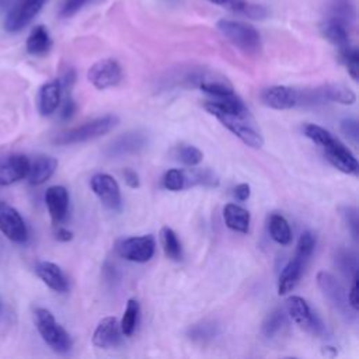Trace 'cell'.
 <instances>
[{
    "label": "cell",
    "mask_w": 359,
    "mask_h": 359,
    "mask_svg": "<svg viewBox=\"0 0 359 359\" xmlns=\"http://www.w3.org/2000/svg\"><path fill=\"white\" fill-rule=\"evenodd\" d=\"M160 243L163 245V250H164V254L167 255V258H170L172 261H180L182 258L181 243H180L175 231L172 229H170L168 226L161 227Z\"/></svg>",
    "instance_id": "83f0119b"
},
{
    "label": "cell",
    "mask_w": 359,
    "mask_h": 359,
    "mask_svg": "<svg viewBox=\"0 0 359 359\" xmlns=\"http://www.w3.org/2000/svg\"><path fill=\"white\" fill-rule=\"evenodd\" d=\"M209 1L219 4L222 7H226V8L231 10L233 13L244 14V15H247L250 18H255V20H261L266 15V10L262 6L252 4L245 0H209Z\"/></svg>",
    "instance_id": "484cf974"
},
{
    "label": "cell",
    "mask_w": 359,
    "mask_h": 359,
    "mask_svg": "<svg viewBox=\"0 0 359 359\" xmlns=\"http://www.w3.org/2000/svg\"><path fill=\"white\" fill-rule=\"evenodd\" d=\"M327 8V17L338 20L346 25H349L355 18V7L352 0H330Z\"/></svg>",
    "instance_id": "f1b7e54d"
},
{
    "label": "cell",
    "mask_w": 359,
    "mask_h": 359,
    "mask_svg": "<svg viewBox=\"0 0 359 359\" xmlns=\"http://www.w3.org/2000/svg\"><path fill=\"white\" fill-rule=\"evenodd\" d=\"M327 160L339 171L345 174L356 175L359 171V164L351 150L344 146L338 139H332L327 146L323 147Z\"/></svg>",
    "instance_id": "7c38bea8"
},
{
    "label": "cell",
    "mask_w": 359,
    "mask_h": 359,
    "mask_svg": "<svg viewBox=\"0 0 359 359\" xmlns=\"http://www.w3.org/2000/svg\"><path fill=\"white\" fill-rule=\"evenodd\" d=\"M339 59L345 65L351 77L356 81L358 80V70H359V52H358V49L355 46H352L351 43L344 46V48H339Z\"/></svg>",
    "instance_id": "d6a6232c"
},
{
    "label": "cell",
    "mask_w": 359,
    "mask_h": 359,
    "mask_svg": "<svg viewBox=\"0 0 359 359\" xmlns=\"http://www.w3.org/2000/svg\"><path fill=\"white\" fill-rule=\"evenodd\" d=\"M139 303L137 300L135 299H129L128 300V304H126V309H125V313H123V317H122V321H121V332L126 337L132 335L135 328H136V324H137V318H139Z\"/></svg>",
    "instance_id": "1f68e13d"
},
{
    "label": "cell",
    "mask_w": 359,
    "mask_h": 359,
    "mask_svg": "<svg viewBox=\"0 0 359 359\" xmlns=\"http://www.w3.org/2000/svg\"><path fill=\"white\" fill-rule=\"evenodd\" d=\"M123 180L129 188H139L140 187V180L136 171L132 168H125L123 170Z\"/></svg>",
    "instance_id": "ee69618b"
},
{
    "label": "cell",
    "mask_w": 359,
    "mask_h": 359,
    "mask_svg": "<svg viewBox=\"0 0 359 359\" xmlns=\"http://www.w3.org/2000/svg\"><path fill=\"white\" fill-rule=\"evenodd\" d=\"M45 203L55 224L62 223L67 216L69 192L62 185H53L45 192Z\"/></svg>",
    "instance_id": "9a60e30c"
},
{
    "label": "cell",
    "mask_w": 359,
    "mask_h": 359,
    "mask_svg": "<svg viewBox=\"0 0 359 359\" xmlns=\"http://www.w3.org/2000/svg\"><path fill=\"white\" fill-rule=\"evenodd\" d=\"M338 262H339V266L342 271H348L352 273V276L355 273H358V264H356V258L352 252L349 251H341L338 254Z\"/></svg>",
    "instance_id": "60d3db41"
},
{
    "label": "cell",
    "mask_w": 359,
    "mask_h": 359,
    "mask_svg": "<svg viewBox=\"0 0 359 359\" xmlns=\"http://www.w3.org/2000/svg\"><path fill=\"white\" fill-rule=\"evenodd\" d=\"M0 231L14 243H24L28 231L22 216L17 209L0 201Z\"/></svg>",
    "instance_id": "8fae6325"
},
{
    "label": "cell",
    "mask_w": 359,
    "mask_h": 359,
    "mask_svg": "<svg viewBox=\"0 0 359 359\" xmlns=\"http://www.w3.org/2000/svg\"><path fill=\"white\" fill-rule=\"evenodd\" d=\"M286 311L289 317L304 331L314 334L324 332V327L320 320L311 313L307 302L300 296H290L286 299Z\"/></svg>",
    "instance_id": "9c48e42d"
},
{
    "label": "cell",
    "mask_w": 359,
    "mask_h": 359,
    "mask_svg": "<svg viewBox=\"0 0 359 359\" xmlns=\"http://www.w3.org/2000/svg\"><path fill=\"white\" fill-rule=\"evenodd\" d=\"M62 84L60 80H52L45 83L41 88H39V94H38V109L41 112V115H50L53 114L59 104H60V98H62Z\"/></svg>",
    "instance_id": "d6986e66"
},
{
    "label": "cell",
    "mask_w": 359,
    "mask_h": 359,
    "mask_svg": "<svg viewBox=\"0 0 359 359\" xmlns=\"http://www.w3.org/2000/svg\"><path fill=\"white\" fill-rule=\"evenodd\" d=\"M261 101L273 109H290L299 104V91L287 86H272L261 93Z\"/></svg>",
    "instance_id": "5bb4252c"
},
{
    "label": "cell",
    "mask_w": 359,
    "mask_h": 359,
    "mask_svg": "<svg viewBox=\"0 0 359 359\" xmlns=\"http://www.w3.org/2000/svg\"><path fill=\"white\" fill-rule=\"evenodd\" d=\"M76 102L70 98V97H67L66 100H65V102H63V105H62V112H60V116H62V119H69V118H72L73 115H74V112H76Z\"/></svg>",
    "instance_id": "f6af8a7d"
},
{
    "label": "cell",
    "mask_w": 359,
    "mask_h": 359,
    "mask_svg": "<svg viewBox=\"0 0 359 359\" xmlns=\"http://www.w3.org/2000/svg\"><path fill=\"white\" fill-rule=\"evenodd\" d=\"M56 168L57 160L55 157L41 154L36 156L34 160H29V167L25 178H28V182L31 185H41L53 175Z\"/></svg>",
    "instance_id": "ac0fdd59"
},
{
    "label": "cell",
    "mask_w": 359,
    "mask_h": 359,
    "mask_svg": "<svg viewBox=\"0 0 359 359\" xmlns=\"http://www.w3.org/2000/svg\"><path fill=\"white\" fill-rule=\"evenodd\" d=\"M316 245V238L314 234L311 231H303L299 237L297 241V248H296V254L294 257L299 258L302 262H307V259L310 258L313 250Z\"/></svg>",
    "instance_id": "e575fe53"
},
{
    "label": "cell",
    "mask_w": 359,
    "mask_h": 359,
    "mask_svg": "<svg viewBox=\"0 0 359 359\" xmlns=\"http://www.w3.org/2000/svg\"><path fill=\"white\" fill-rule=\"evenodd\" d=\"M304 262H302L299 258L293 257L282 269L280 275H279V280H278V293L280 296L292 292L294 289V286L297 285L303 268H304Z\"/></svg>",
    "instance_id": "44dd1931"
},
{
    "label": "cell",
    "mask_w": 359,
    "mask_h": 359,
    "mask_svg": "<svg viewBox=\"0 0 359 359\" xmlns=\"http://www.w3.org/2000/svg\"><path fill=\"white\" fill-rule=\"evenodd\" d=\"M87 79L95 88L105 90L119 84L122 69L115 59H101L88 69Z\"/></svg>",
    "instance_id": "ba28073f"
},
{
    "label": "cell",
    "mask_w": 359,
    "mask_h": 359,
    "mask_svg": "<svg viewBox=\"0 0 359 359\" xmlns=\"http://www.w3.org/2000/svg\"><path fill=\"white\" fill-rule=\"evenodd\" d=\"M199 88L212 97H223L233 94V87L226 79H215V77H205L199 80Z\"/></svg>",
    "instance_id": "4dcf8cb0"
},
{
    "label": "cell",
    "mask_w": 359,
    "mask_h": 359,
    "mask_svg": "<svg viewBox=\"0 0 359 359\" xmlns=\"http://www.w3.org/2000/svg\"><path fill=\"white\" fill-rule=\"evenodd\" d=\"M27 50L34 56H42L52 48V39L45 25H36L32 28L27 38Z\"/></svg>",
    "instance_id": "d4e9b609"
},
{
    "label": "cell",
    "mask_w": 359,
    "mask_h": 359,
    "mask_svg": "<svg viewBox=\"0 0 359 359\" xmlns=\"http://www.w3.org/2000/svg\"><path fill=\"white\" fill-rule=\"evenodd\" d=\"M323 353L327 355V356H330V358H332V356L337 355V351H335L332 346H325V349L323 351Z\"/></svg>",
    "instance_id": "c3c4849f"
},
{
    "label": "cell",
    "mask_w": 359,
    "mask_h": 359,
    "mask_svg": "<svg viewBox=\"0 0 359 359\" xmlns=\"http://www.w3.org/2000/svg\"><path fill=\"white\" fill-rule=\"evenodd\" d=\"M287 327V318H286V314L280 310V309H276L273 311H271L264 323H262V334L266 337V338H273L279 334H282V331Z\"/></svg>",
    "instance_id": "f546056e"
},
{
    "label": "cell",
    "mask_w": 359,
    "mask_h": 359,
    "mask_svg": "<svg viewBox=\"0 0 359 359\" xmlns=\"http://www.w3.org/2000/svg\"><path fill=\"white\" fill-rule=\"evenodd\" d=\"M189 338L196 339V341H205L213 337V327L212 324H198V325H192L188 331Z\"/></svg>",
    "instance_id": "ab89813d"
},
{
    "label": "cell",
    "mask_w": 359,
    "mask_h": 359,
    "mask_svg": "<svg viewBox=\"0 0 359 359\" xmlns=\"http://www.w3.org/2000/svg\"><path fill=\"white\" fill-rule=\"evenodd\" d=\"M90 0H63L60 4V10L59 14L60 17H72L73 14H76L84 4H87Z\"/></svg>",
    "instance_id": "b9f144b4"
},
{
    "label": "cell",
    "mask_w": 359,
    "mask_h": 359,
    "mask_svg": "<svg viewBox=\"0 0 359 359\" xmlns=\"http://www.w3.org/2000/svg\"><path fill=\"white\" fill-rule=\"evenodd\" d=\"M156 240L151 234L139 236V237H128L118 243L116 251L118 254L132 262H147L154 255Z\"/></svg>",
    "instance_id": "8992f818"
},
{
    "label": "cell",
    "mask_w": 359,
    "mask_h": 359,
    "mask_svg": "<svg viewBox=\"0 0 359 359\" xmlns=\"http://www.w3.org/2000/svg\"><path fill=\"white\" fill-rule=\"evenodd\" d=\"M119 341H121V334H119V325H118L116 317L114 316L104 317L94 330V334H93L94 346L107 349V348L116 346Z\"/></svg>",
    "instance_id": "2e32d148"
},
{
    "label": "cell",
    "mask_w": 359,
    "mask_h": 359,
    "mask_svg": "<svg viewBox=\"0 0 359 359\" xmlns=\"http://www.w3.org/2000/svg\"><path fill=\"white\" fill-rule=\"evenodd\" d=\"M269 234L273 241L282 245H287L292 241V230L289 227L287 220L282 215H272L269 217Z\"/></svg>",
    "instance_id": "4316f807"
},
{
    "label": "cell",
    "mask_w": 359,
    "mask_h": 359,
    "mask_svg": "<svg viewBox=\"0 0 359 359\" xmlns=\"http://www.w3.org/2000/svg\"><path fill=\"white\" fill-rule=\"evenodd\" d=\"M341 215L352 233V237L358 238V229H359V217H358V209L353 206H344L341 208Z\"/></svg>",
    "instance_id": "f35d334b"
},
{
    "label": "cell",
    "mask_w": 359,
    "mask_h": 359,
    "mask_svg": "<svg viewBox=\"0 0 359 359\" xmlns=\"http://www.w3.org/2000/svg\"><path fill=\"white\" fill-rule=\"evenodd\" d=\"M339 128H341L342 135H344L353 146H358V142H359V123H358V121L353 119V118L342 119Z\"/></svg>",
    "instance_id": "74e56055"
},
{
    "label": "cell",
    "mask_w": 359,
    "mask_h": 359,
    "mask_svg": "<svg viewBox=\"0 0 359 359\" xmlns=\"http://www.w3.org/2000/svg\"><path fill=\"white\" fill-rule=\"evenodd\" d=\"M348 302H349V306L352 307V310L358 311V309H359V300H358V273H355L353 278H352V286H351V290L348 292Z\"/></svg>",
    "instance_id": "7bdbcfd3"
},
{
    "label": "cell",
    "mask_w": 359,
    "mask_h": 359,
    "mask_svg": "<svg viewBox=\"0 0 359 359\" xmlns=\"http://www.w3.org/2000/svg\"><path fill=\"white\" fill-rule=\"evenodd\" d=\"M146 146V136L140 132H128L116 137L109 146L108 153L111 156H122L128 153H136Z\"/></svg>",
    "instance_id": "ffe728a7"
},
{
    "label": "cell",
    "mask_w": 359,
    "mask_h": 359,
    "mask_svg": "<svg viewBox=\"0 0 359 359\" xmlns=\"http://www.w3.org/2000/svg\"><path fill=\"white\" fill-rule=\"evenodd\" d=\"M45 0H15L6 15L4 28L15 32L27 27L42 8Z\"/></svg>",
    "instance_id": "52a82bcc"
},
{
    "label": "cell",
    "mask_w": 359,
    "mask_h": 359,
    "mask_svg": "<svg viewBox=\"0 0 359 359\" xmlns=\"http://www.w3.org/2000/svg\"><path fill=\"white\" fill-rule=\"evenodd\" d=\"M320 29H321L323 36L327 41H330L332 45L338 46V49L349 45V34H348L346 24H344V22H341L338 20L327 17L321 22Z\"/></svg>",
    "instance_id": "7402d4cb"
},
{
    "label": "cell",
    "mask_w": 359,
    "mask_h": 359,
    "mask_svg": "<svg viewBox=\"0 0 359 359\" xmlns=\"http://www.w3.org/2000/svg\"><path fill=\"white\" fill-rule=\"evenodd\" d=\"M320 100H328L332 102H338L342 105H352L356 101V95L355 93L345 84L341 83H331V84H325L320 88H317Z\"/></svg>",
    "instance_id": "603a6c76"
},
{
    "label": "cell",
    "mask_w": 359,
    "mask_h": 359,
    "mask_svg": "<svg viewBox=\"0 0 359 359\" xmlns=\"http://www.w3.org/2000/svg\"><path fill=\"white\" fill-rule=\"evenodd\" d=\"M93 192L98 196L101 203L111 210H121L122 198L119 185L114 177L108 174H95L90 181Z\"/></svg>",
    "instance_id": "30bf717a"
},
{
    "label": "cell",
    "mask_w": 359,
    "mask_h": 359,
    "mask_svg": "<svg viewBox=\"0 0 359 359\" xmlns=\"http://www.w3.org/2000/svg\"><path fill=\"white\" fill-rule=\"evenodd\" d=\"M250 185L248 184H238L236 188H234V196L238 199V201H247L250 198Z\"/></svg>",
    "instance_id": "bcb514c9"
},
{
    "label": "cell",
    "mask_w": 359,
    "mask_h": 359,
    "mask_svg": "<svg viewBox=\"0 0 359 359\" xmlns=\"http://www.w3.org/2000/svg\"><path fill=\"white\" fill-rule=\"evenodd\" d=\"M223 217L229 229L238 233H248L250 212L247 209L236 203H227L223 209Z\"/></svg>",
    "instance_id": "cb8c5ba5"
},
{
    "label": "cell",
    "mask_w": 359,
    "mask_h": 359,
    "mask_svg": "<svg viewBox=\"0 0 359 359\" xmlns=\"http://www.w3.org/2000/svg\"><path fill=\"white\" fill-rule=\"evenodd\" d=\"M233 135H236L243 143L250 147L259 149L264 144V139L261 133L255 129V126L248 121V115H229V114H217L215 115Z\"/></svg>",
    "instance_id": "5b68a950"
},
{
    "label": "cell",
    "mask_w": 359,
    "mask_h": 359,
    "mask_svg": "<svg viewBox=\"0 0 359 359\" xmlns=\"http://www.w3.org/2000/svg\"><path fill=\"white\" fill-rule=\"evenodd\" d=\"M175 156L182 164H185L188 167L198 165L203 158V153L198 147L191 146V144L178 146L175 150Z\"/></svg>",
    "instance_id": "836d02e7"
},
{
    "label": "cell",
    "mask_w": 359,
    "mask_h": 359,
    "mask_svg": "<svg viewBox=\"0 0 359 359\" xmlns=\"http://www.w3.org/2000/svg\"><path fill=\"white\" fill-rule=\"evenodd\" d=\"M34 321L42 339L57 353H67L72 349V338L67 331L55 320L53 314L38 307L34 310Z\"/></svg>",
    "instance_id": "6da1fadb"
},
{
    "label": "cell",
    "mask_w": 359,
    "mask_h": 359,
    "mask_svg": "<svg viewBox=\"0 0 359 359\" xmlns=\"http://www.w3.org/2000/svg\"><path fill=\"white\" fill-rule=\"evenodd\" d=\"M163 184L168 191H181L185 188V171L178 168L168 170L163 177Z\"/></svg>",
    "instance_id": "8d00e7d4"
},
{
    "label": "cell",
    "mask_w": 359,
    "mask_h": 359,
    "mask_svg": "<svg viewBox=\"0 0 359 359\" xmlns=\"http://www.w3.org/2000/svg\"><path fill=\"white\" fill-rule=\"evenodd\" d=\"M119 122V118L114 114L104 115L100 118H95L90 122H86L80 126L72 128L63 133H59L53 142L56 144H76V143H83L91 139H97L105 133H108L111 129H114Z\"/></svg>",
    "instance_id": "7a4b0ae2"
},
{
    "label": "cell",
    "mask_w": 359,
    "mask_h": 359,
    "mask_svg": "<svg viewBox=\"0 0 359 359\" xmlns=\"http://www.w3.org/2000/svg\"><path fill=\"white\" fill-rule=\"evenodd\" d=\"M303 132H304V135H306L309 139H311L314 143H317V144L321 146V147L327 146V144L334 139V136H332L328 130H325L324 128H321V126H318V125H314V123H307V125H304Z\"/></svg>",
    "instance_id": "d590c367"
},
{
    "label": "cell",
    "mask_w": 359,
    "mask_h": 359,
    "mask_svg": "<svg viewBox=\"0 0 359 359\" xmlns=\"http://www.w3.org/2000/svg\"><path fill=\"white\" fill-rule=\"evenodd\" d=\"M10 6H11V0H0V10L10 8Z\"/></svg>",
    "instance_id": "681fc988"
},
{
    "label": "cell",
    "mask_w": 359,
    "mask_h": 359,
    "mask_svg": "<svg viewBox=\"0 0 359 359\" xmlns=\"http://www.w3.org/2000/svg\"><path fill=\"white\" fill-rule=\"evenodd\" d=\"M56 238H57L59 241H70V240L73 238V233H72L70 230L65 229V227H60V229H57V231H56Z\"/></svg>",
    "instance_id": "7dc6e473"
},
{
    "label": "cell",
    "mask_w": 359,
    "mask_h": 359,
    "mask_svg": "<svg viewBox=\"0 0 359 359\" xmlns=\"http://www.w3.org/2000/svg\"><path fill=\"white\" fill-rule=\"evenodd\" d=\"M317 285L324 293V296L330 300V303L342 314L346 316L348 318L352 317L355 310L349 306L348 302V292L344 289V286L338 282V279L331 275L330 272L320 271L317 273Z\"/></svg>",
    "instance_id": "277c9868"
},
{
    "label": "cell",
    "mask_w": 359,
    "mask_h": 359,
    "mask_svg": "<svg viewBox=\"0 0 359 359\" xmlns=\"http://www.w3.org/2000/svg\"><path fill=\"white\" fill-rule=\"evenodd\" d=\"M29 158L24 154L15 153L0 158V187L11 185L27 177Z\"/></svg>",
    "instance_id": "4fadbf2b"
},
{
    "label": "cell",
    "mask_w": 359,
    "mask_h": 359,
    "mask_svg": "<svg viewBox=\"0 0 359 359\" xmlns=\"http://www.w3.org/2000/svg\"><path fill=\"white\" fill-rule=\"evenodd\" d=\"M217 29L236 48L248 55H255L261 50L259 32L250 24L233 20H220Z\"/></svg>",
    "instance_id": "3957f363"
},
{
    "label": "cell",
    "mask_w": 359,
    "mask_h": 359,
    "mask_svg": "<svg viewBox=\"0 0 359 359\" xmlns=\"http://www.w3.org/2000/svg\"><path fill=\"white\" fill-rule=\"evenodd\" d=\"M35 272L39 279L52 290L63 293L69 289V282L59 265L49 261H39L35 265Z\"/></svg>",
    "instance_id": "e0dca14e"
}]
</instances>
